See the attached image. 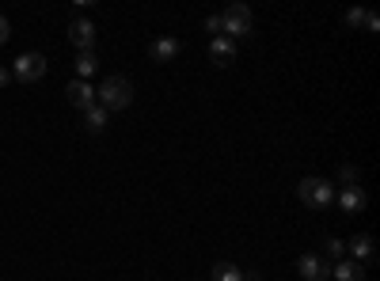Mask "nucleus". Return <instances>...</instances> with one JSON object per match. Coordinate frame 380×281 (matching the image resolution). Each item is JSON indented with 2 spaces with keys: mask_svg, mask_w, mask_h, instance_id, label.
<instances>
[{
  "mask_svg": "<svg viewBox=\"0 0 380 281\" xmlns=\"http://www.w3.org/2000/svg\"><path fill=\"white\" fill-rule=\"evenodd\" d=\"M209 58H213L217 69H228V65L236 61V42L225 38V35H217L213 42H209Z\"/></svg>",
  "mask_w": 380,
  "mask_h": 281,
  "instance_id": "7",
  "label": "nucleus"
},
{
  "mask_svg": "<svg viewBox=\"0 0 380 281\" xmlns=\"http://www.w3.org/2000/svg\"><path fill=\"white\" fill-rule=\"evenodd\" d=\"M339 206H342V213H361L365 209V190L361 186H342Z\"/></svg>",
  "mask_w": 380,
  "mask_h": 281,
  "instance_id": "12",
  "label": "nucleus"
},
{
  "mask_svg": "<svg viewBox=\"0 0 380 281\" xmlns=\"http://www.w3.org/2000/svg\"><path fill=\"white\" fill-rule=\"evenodd\" d=\"M95 103L107 110V115H115V110H126L133 103V84L126 80V76H107L103 84L95 88Z\"/></svg>",
  "mask_w": 380,
  "mask_h": 281,
  "instance_id": "1",
  "label": "nucleus"
},
{
  "mask_svg": "<svg viewBox=\"0 0 380 281\" xmlns=\"http://www.w3.org/2000/svg\"><path fill=\"white\" fill-rule=\"evenodd\" d=\"M323 258H334V263H339V258H346V243L342 240H334V235H327V247H323Z\"/></svg>",
  "mask_w": 380,
  "mask_h": 281,
  "instance_id": "16",
  "label": "nucleus"
},
{
  "mask_svg": "<svg viewBox=\"0 0 380 281\" xmlns=\"http://www.w3.org/2000/svg\"><path fill=\"white\" fill-rule=\"evenodd\" d=\"M65 95H69V103L76 110H88V107H95V88L88 84V80H73L69 88H65Z\"/></svg>",
  "mask_w": 380,
  "mask_h": 281,
  "instance_id": "8",
  "label": "nucleus"
},
{
  "mask_svg": "<svg viewBox=\"0 0 380 281\" xmlns=\"http://www.w3.org/2000/svg\"><path fill=\"white\" fill-rule=\"evenodd\" d=\"M339 183H342V186H357V167H354V164H342V167H339Z\"/></svg>",
  "mask_w": 380,
  "mask_h": 281,
  "instance_id": "18",
  "label": "nucleus"
},
{
  "mask_svg": "<svg viewBox=\"0 0 380 281\" xmlns=\"http://www.w3.org/2000/svg\"><path fill=\"white\" fill-rule=\"evenodd\" d=\"M107 122H110V115H107V110L99 107V103L84 110V129H88V133H103V129H107Z\"/></svg>",
  "mask_w": 380,
  "mask_h": 281,
  "instance_id": "13",
  "label": "nucleus"
},
{
  "mask_svg": "<svg viewBox=\"0 0 380 281\" xmlns=\"http://www.w3.org/2000/svg\"><path fill=\"white\" fill-rule=\"evenodd\" d=\"M331 277L334 281H365V266L354 263V258H339V263L331 266Z\"/></svg>",
  "mask_w": 380,
  "mask_h": 281,
  "instance_id": "9",
  "label": "nucleus"
},
{
  "mask_svg": "<svg viewBox=\"0 0 380 281\" xmlns=\"http://www.w3.org/2000/svg\"><path fill=\"white\" fill-rule=\"evenodd\" d=\"M46 76V58L42 53H19L12 61V80H23V84H35Z\"/></svg>",
  "mask_w": 380,
  "mask_h": 281,
  "instance_id": "4",
  "label": "nucleus"
},
{
  "mask_svg": "<svg viewBox=\"0 0 380 281\" xmlns=\"http://www.w3.org/2000/svg\"><path fill=\"white\" fill-rule=\"evenodd\" d=\"M297 274L305 277V281H327L331 277V263L323 255H300V263H297Z\"/></svg>",
  "mask_w": 380,
  "mask_h": 281,
  "instance_id": "5",
  "label": "nucleus"
},
{
  "mask_svg": "<svg viewBox=\"0 0 380 281\" xmlns=\"http://www.w3.org/2000/svg\"><path fill=\"white\" fill-rule=\"evenodd\" d=\"M206 31L217 38V35H221V16H209V19H206Z\"/></svg>",
  "mask_w": 380,
  "mask_h": 281,
  "instance_id": "19",
  "label": "nucleus"
},
{
  "mask_svg": "<svg viewBox=\"0 0 380 281\" xmlns=\"http://www.w3.org/2000/svg\"><path fill=\"white\" fill-rule=\"evenodd\" d=\"M213 281H243V270L236 263H217L213 266Z\"/></svg>",
  "mask_w": 380,
  "mask_h": 281,
  "instance_id": "15",
  "label": "nucleus"
},
{
  "mask_svg": "<svg viewBox=\"0 0 380 281\" xmlns=\"http://www.w3.org/2000/svg\"><path fill=\"white\" fill-rule=\"evenodd\" d=\"M8 35H12V23H8L4 16H0V46H4V42H8Z\"/></svg>",
  "mask_w": 380,
  "mask_h": 281,
  "instance_id": "20",
  "label": "nucleus"
},
{
  "mask_svg": "<svg viewBox=\"0 0 380 281\" xmlns=\"http://www.w3.org/2000/svg\"><path fill=\"white\" fill-rule=\"evenodd\" d=\"M12 84V69H4V65H0V88H8Z\"/></svg>",
  "mask_w": 380,
  "mask_h": 281,
  "instance_id": "21",
  "label": "nucleus"
},
{
  "mask_svg": "<svg viewBox=\"0 0 380 281\" xmlns=\"http://www.w3.org/2000/svg\"><path fill=\"white\" fill-rule=\"evenodd\" d=\"M251 31V8L248 4H228L225 12H221V35L225 38H243Z\"/></svg>",
  "mask_w": 380,
  "mask_h": 281,
  "instance_id": "3",
  "label": "nucleus"
},
{
  "mask_svg": "<svg viewBox=\"0 0 380 281\" xmlns=\"http://www.w3.org/2000/svg\"><path fill=\"white\" fill-rule=\"evenodd\" d=\"M297 198L305 201L308 209H327L331 201H334V190H331L327 179L308 175V179H300V183H297Z\"/></svg>",
  "mask_w": 380,
  "mask_h": 281,
  "instance_id": "2",
  "label": "nucleus"
},
{
  "mask_svg": "<svg viewBox=\"0 0 380 281\" xmlns=\"http://www.w3.org/2000/svg\"><path fill=\"white\" fill-rule=\"evenodd\" d=\"M179 50H183V46H179V38H171V35H164V38H156L152 42V61H175L179 58Z\"/></svg>",
  "mask_w": 380,
  "mask_h": 281,
  "instance_id": "11",
  "label": "nucleus"
},
{
  "mask_svg": "<svg viewBox=\"0 0 380 281\" xmlns=\"http://www.w3.org/2000/svg\"><path fill=\"white\" fill-rule=\"evenodd\" d=\"M95 73H99V58H95L92 50L80 53V58H76V80H92Z\"/></svg>",
  "mask_w": 380,
  "mask_h": 281,
  "instance_id": "14",
  "label": "nucleus"
},
{
  "mask_svg": "<svg viewBox=\"0 0 380 281\" xmlns=\"http://www.w3.org/2000/svg\"><path fill=\"white\" fill-rule=\"evenodd\" d=\"M346 23H350L354 31H365L369 27V12L365 8H350V12H346Z\"/></svg>",
  "mask_w": 380,
  "mask_h": 281,
  "instance_id": "17",
  "label": "nucleus"
},
{
  "mask_svg": "<svg viewBox=\"0 0 380 281\" xmlns=\"http://www.w3.org/2000/svg\"><path fill=\"white\" fill-rule=\"evenodd\" d=\"M69 42L80 53L92 50L95 46V23H92V19H73V23H69Z\"/></svg>",
  "mask_w": 380,
  "mask_h": 281,
  "instance_id": "6",
  "label": "nucleus"
},
{
  "mask_svg": "<svg viewBox=\"0 0 380 281\" xmlns=\"http://www.w3.org/2000/svg\"><path fill=\"white\" fill-rule=\"evenodd\" d=\"M373 255H376L373 235H369V232H357L354 240H350V258H354V263H369Z\"/></svg>",
  "mask_w": 380,
  "mask_h": 281,
  "instance_id": "10",
  "label": "nucleus"
}]
</instances>
